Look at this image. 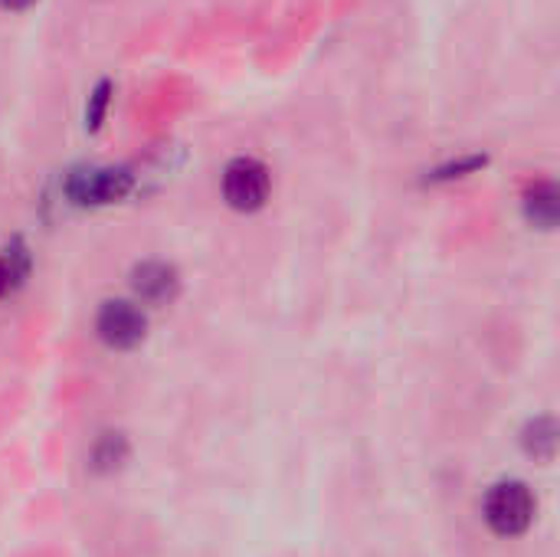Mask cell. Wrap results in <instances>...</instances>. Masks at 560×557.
Instances as JSON below:
<instances>
[{
    "mask_svg": "<svg viewBox=\"0 0 560 557\" xmlns=\"http://www.w3.org/2000/svg\"><path fill=\"white\" fill-rule=\"evenodd\" d=\"M535 496L525 483L518 479H505V483H495L482 502V519L486 525L502 535V538H518L532 529L535 522Z\"/></svg>",
    "mask_w": 560,
    "mask_h": 557,
    "instance_id": "obj_1",
    "label": "cell"
},
{
    "mask_svg": "<svg viewBox=\"0 0 560 557\" xmlns=\"http://www.w3.org/2000/svg\"><path fill=\"white\" fill-rule=\"evenodd\" d=\"M135 174L128 167H75L69 171L62 190L75 207H105L131 194Z\"/></svg>",
    "mask_w": 560,
    "mask_h": 557,
    "instance_id": "obj_2",
    "label": "cell"
},
{
    "mask_svg": "<svg viewBox=\"0 0 560 557\" xmlns=\"http://www.w3.org/2000/svg\"><path fill=\"white\" fill-rule=\"evenodd\" d=\"M272 194V174L259 158L240 154L223 167V200L240 213H256Z\"/></svg>",
    "mask_w": 560,
    "mask_h": 557,
    "instance_id": "obj_3",
    "label": "cell"
},
{
    "mask_svg": "<svg viewBox=\"0 0 560 557\" xmlns=\"http://www.w3.org/2000/svg\"><path fill=\"white\" fill-rule=\"evenodd\" d=\"M95 335L112 351H131L148 335V315L141 312L138 302L108 299V302H102V309L95 315Z\"/></svg>",
    "mask_w": 560,
    "mask_h": 557,
    "instance_id": "obj_4",
    "label": "cell"
},
{
    "mask_svg": "<svg viewBox=\"0 0 560 557\" xmlns=\"http://www.w3.org/2000/svg\"><path fill=\"white\" fill-rule=\"evenodd\" d=\"M131 289H135V299L144 305H167L180 292V276L171 263L148 259L131 269Z\"/></svg>",
    "mask_w": 560,
    "mask_h": 557,
    "instance_id": "obj_5",
    "label": "cell"
},
{
    "mask_svg": "<svg viewBox=\"0 0 560 557\" xmlns=\"http://www.w3.org/2000/svg\"><path fill=\"white\" fill-rule=\"evenodd\" d=\"M525 220L538 230H555L560 217V190L555 181H535L522 197Z\"/></svg>",
    "mask_w": 560,
    "mask_h": 557,
    "instance_id": "obj_6",
    "label": "cell"
},
{
    "mask_svg": "<svg viewBox=\"0 0 560 557\" xmlns=\"http://www.w3.org/2000/svg\"><path fill=\"white\" fill-rule=\"evenodd\" d=\"M522 443H525L528 456H535V460H555V450H558V423L551 417H535L525 427Z\"/></svg>",
    "mask_w": 560,
    "mask_h": 557,
    "instance_id": "obj_7",
    "label": "cell"
},
{
    "mask_svg": "<svg viewBox=\"0 0 560 557\" xmlns=\"http://www.w3.org/2000/svg\"><path fill=\"white\" fill-rule=\"evenodd\" d=\"M30 272V256H26V246L16 240L13 246H7L0 253V299L10 295Z\"/></svg>",
    "mask_w": 560,
    "mask_h": 557,
    "instance_id": "obj_8",
    "label": "cell"
},
{
    "mask_svg": "<svg viewBox=\"0 0 560 557\" xmlns=\"http://www.w3.org/2000/svg\"><path fill=\"white\" fill-rule=\"evenodd\" d=\"M92 469L95 473H115L128 460V443L121 433H102L98 443L92 446Z\"/></svg>",
    "mask_w": 560,
    "mask_h": 557,
    "instance_id": "obj_9",
    "label": "cell"
},
{
    "mask_svg": "<svg viewBox=\"0 0 560 557\" xmlns=\"http://www.w3.org/2000/svg\"><path fill=\"white\" fill-rule=\"evenodd\" d=\"M489 164V154H463L456 161H446L433 171H427V184H450V181H463L469 174H479Z\"/></svg>",
    "mask_w": 560,
    "mask_h": 557,
    "instance_id": "obj_10",
    "label": "cell"
},
{
    "mask_svg": "<svg viewBox=\"0 0 560 557\" xmlns=\"http://www.w3.org/2000/svg\"><path fill=\"white\" fill-rule=\"evenodd\" d=\"M108 102H112V82L102 79V82L89 92V102H85V128H89V131H98V128H102L105 112H108Z\"/></svg>",
    "mask_w": 560,
    "mask_h": 557,
    "instance_id": "obj_11",
    "label": "cell"
},
{
    "mask_svg": "<svg viewBox=\"0 0 560 557\" xmlns=\"http://www.w3.org/2000/svg\"><path fill=\"white\" fill-rule=\"evenodd\" d=\"M3 7H10V10H26V7H33L36 0H0Z\"/></svg>",
    "mask_w": 560,
    "mask_h": 557,
    "instance_id": "obj_12",
    "label": "cell"
}]
</instances>
